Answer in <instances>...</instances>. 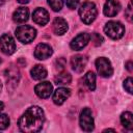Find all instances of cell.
I'll use <instances>...</instances> for the list:
<instances>
[{"label":"cell","instance_id":"6da1fadb","mask_svg":"<svg viewBox=\"0 0 133 133\" xmlns=\"http://www.w3.org/2000/svg\"><path fill=\"white\" fill-rule=\"evenodd\" d=\"M44 122H45L44 110L38 106H32L29 107L19 118L18 126L22 132L34 133V132H38L42 129Z\"/></svg>","mask_w":133,"mask_h":133},{"label":"cell","instance_id":"7a4b0ae2","mask_svg":"<svg viewBox=\"0 0 133 133\" xmlns=\"http://www.w3.org/2000/svg\"><path fill=\"white\" fill-rule=\"evenodd\" d=\"M97 14H98V10H97L96 5L94 2H90V1L84 2L83 4H81V6L79 8V16H80L82 22L87 25L91 24L95 21Z\"/></svg>","mask_w":133,"mask_h":133},{"label":"cell","instance_id":"3957f363","mask_svg":"<svg viewBox=\"0 0 133 133\" xmlns=\"http://www.w3.org/2000/svg\"><path fill=\"white\" fill-rule=\"evenodd\" d=\"M17 38L23 44L31 43L36 36V30L28 25H21L16 29Z\"/></svg>","mask_w":133,"mask_h":133},{"label":"cell","instance_id":"277c9868","mask_svg":"<svg viewBox=\"0 0 133 133\" xmlns=\"http://www.w3.org/2000/svg\"><path fill=\"white\" fill-rule=\"evenodd\" d=\"M105 33L112 39H118L123 37L125 33V27L121 22L117 21H109L104 27Z\"/></svg>","mask_w":133,"mask_h":133},{"label":"cell","instance_id":"5b68a950","mask_svg":"<svg viewBox=\"0 0 133 133\" xmlns=\"http://www.w3.org/2000/svg\"><path fill=\"white\" fill-rule=\"evenodd\" d=\"M79 123H80V127L83 131L85 132H90L94 130L95 128V124H94V118L91 115V111L89 108H83V110L80 113V118H79Z\"/></svg>","mask_w":133,"mask_h":133},{"label":"cell","instance_id":"8992f818","mask_svg":"<svg viewBox=\"0 0 133 133\" xmlns=\"http://www.w3.org/2000/svg\"><path fill=\"white\" fill-rule=\"evenodd\" d=\"M96 68L99 75L104 78H108L113 74L112 65L108 60V58L106 57H99L96 60Z\"/></svg>","mask_w":133,"mask_h":133},{"label":"cell","instance_id":"52a82bcc","mask_svg":"<svg viewBox=\"0 0 133 133\" xmlns=\"http://www.w3.org/2000/svg\"><path fill=\"white\" fill-rule=\"evenodd\" d=\"M5 79H6V84L7 87L9 88H15L20 80V72L15 65H10L8 69L5 71Z\"/></svg>","mask_w":133,"mask_h":133},{"label":"cell","instance_id":"ba28073f","mask_svg":"<svg viewBox=\"0 0 133 133\" xmlns=\"http://www.w3.org/2000/svg\"><path fill=\"white\" fill-rule=\"evenodd\" d=\"M0 49L6 55H11L16 51L15 41L9 34H3L0 36Z\"/></svg>","mask_w":133,"mask_h":133},{"label":"cell","instance_id":"9c48e42d","mask_svg":"<svg viewBox=\"0 0 133 133\" xmlns=\"http://www.w3.org/2000/svg\"><path fill=\"white\" fill-rule=\"evenodd\" d=\"M89 39H90V34H88V33H80L75 38L72 39L70 46H71V48L73 50H81L88 44Z\"/></svg>","mask_w":133,"mask_h":133},{"label":"cell","instance_id":"30bf717a","mask_svg":"<svg viewBox=\"0 0 133 133\" xmlns=\"http://www.w3.org/2000/svg\"><path fill=\"white\" fill-rule=\"evenodd\" d=\"M53 54L52 48L47 44H38L34 49V56L39 60L49 58Z\"/></svg>","mask_w":133,"mask_h":133},{"label":"cell","instance_id":"8fae6325","mask_svg":"<svg viewBox=\"0 0 133 133\" xmlns=\"http://www.w3.org/2000/svg\"><path fill=\"white\" fill-rule=\"evenodd\" d=\"M52 90H53V86L50 82L48 81H45V82H41L38 83L35 87H34V91L35 94L42 98V99H46L48 97H50V95L52 94Z\"/></svg>","mask_w":133,"mask_h":133},{"label":"cell","instance_id":"7c38bea8","mask_svg":"<svg viewBox=\"0 0 133 133\" xmlns=\"http://www.w3.org/2000/svg\"><path fill=\"white\" fill-rule=\"evenodd\" d=\"M121 9V3L118 0H106L104 5V15L107 17H114Z\"/></svg>","mask_w":133,"mask_h":133},{"label":"cell","instance_id":"4fadbf2b","mask_svg":"<svg viewBox=\"0 0 133 133\" xmlns=\"http://www.w3.org/2000/svg\"><path fill=\"white\" fill-rule=\"evenodd\" d=\"M71 96V89L66 87H59L53 94V102L56 105H61Z\"/></svg>","mask_w":133,"mask_h":133},{"label":"cell","instance_id":"5bb4252c","mask_svg":"<svg viewBox=\"0 0 133 133\" xmlns=\"http://www.w3.org/2000/svg\"><path fill=\"white\" fill-rule=\"evenodd\" d=\"M32 19L36 24L44 26L49 22V14L45 8H36L33 11Z\"/></svg>","mask_w":133,"mask_h":133},{"label":"cell","instance_id":"9a60e30c","mask_svg":"<svg viewBox=\"0 0 133 133\" xmlns=\"http://www.w3.org/2000/svg\"><path fill=\"white\" fill-rule=\"evenodd\" d=\"M86 63H87V59L83 55H75L71 58L72 69L77 73H81L86 66Z\"/></svg>","mask_w":133,"mask_h":133},{"label":"cell","instance_id":"2e32d148","mask_svg":"<svg viewBox=\"0 0 133 133\" xmlns=\"http://www.w3.org/2000/svg\"><path fill=\"white\" fill-rule=\"evenodd\" d=\"M53 31L57 35H62L68 31V23L64 19L58 17L53 22Z\"/></svg>","mask_w":133,"mask_h":133},{"label":"cell","instance_id":"e0dca14e","mask_svg":"<svg viewBox=\"0 0 133 133\" xmlns=\"http://www.w3.org/2000/svg\"><path fill=\"white\" fill-rule=\"evenodd\" d=\"M29 17V10L27 7H19L15 10L12 15V19L17 23H24L28 20Z\"/></svg>","mask_w":133,"mask_h":133},{"label":"cell","instance_id":"ac0fdd59","mask_svg":"<svg viewBox=\"0 0 133 133\" xmlns=\"http://www.w3.org/2000/svg\"><path fill=\"white\" fill-rule=\"evenodd\" d=\"M30 73H31V77L34 80H42V79L46 78V76H47V70L42 64H36L35 66H33L31 69Z\"/></svg>","mask_w":133,"mask_h":133},{"label":"cell","instance_id":"d6986e66","mask_svg":"<svg viewBox=\"0 0 133 133\" xmlns=\"http://www.w3.org/2000/svg\"><path fill=\"white\" fill-rule=\"evenodd\" d=\"M121 123L127 130L131 131L133 129V115H132V113L129 111L123 112L121 115Z\"/></svg>","mask_w":133,"mask_h":133},{"label":"cell","instance_id":"ffe728a7","mask_svg":"<svg viewBox=\"0 0 133 133\" xmlns=\"http://www.w3.org/2000/svg\"><path fill=\"white\" fill-rule=\"evenodd\" d=\"M54 81L56 84H60V85H64V84H70L72 81V76L66 73V72H61L58 75L55 76Z\"/></svg>","mask_w":133,"mask_h":133},{"label":"cell","instance_id":"44dd1931","mask_svg":"<svg viewBox=\"0 0 133 133\" xmlns=\"http://www.w3.org/2000/svg\"><path fill=\"white\" fill-rule=\"evenodd\" d=\"M84 81L90 90H95V88H96V75L92 72L86 73V75L84 76Z\"/></svg>","mask_w":133,"mask_h":133},{"label":"cell","instance_id":"7402d4cb","mask_svg":"<svg viewBox=\"0 0 133 133\" xmlns=\"http://www.w3.org/2000/svg\"><path fill=\"white\" fill-rule=\"evenodd\" d=\"M48 3L54 11H59L63 6V0H48Z\"/></svg>","mask_w":133,"mask_h":133},{"label":"cell","instance_id":"603a6c76","mask_svg":"<svg viewBox=\"0 0 133 133\" xmlns=\"http://www.w3.org/2000/svg\"><path fill=\"white\" fill-rule=\"evenodd\" d=\"M9 117L6 114H0V130H4L9 126Z\"/></svg>","mask_w":133,"mask_h":133},{"label":"cell","instance_id":"cb8c5ba5","mask_svg":"<svg viewBox=\"0 0 133 133\" xmlns=\"http://www.w3.org/2000/svg\"><path fill=\"white\" fill-rule=\"evenodd\" d=\"M90 37H91V41H92V43H94L95 46H100L103 43V37L99 33H96L95 32V33H92L90 35Z\"/></svg>","mask_w":133,"mask_h":133},{"label":"cell","instance_id":"d4e9b609","mask_svg":"<svg viewBox=\"0 0 133 133\" xmlns=\"http://www.w3.org/2000/svg\"><path fill=\"white\" fill-rule=\"evenodd\" d=\"M132 85H133V80H132V78L131 77H128L125 81H124V87H125V89L129 92V94H132L133 91V89H132Z\"/></svg>","mask_w":133,"mask_h":133},{"label":"cell","instance_id":"484cf974","mask_svg":"<svg viewBox=\"0 0 133 133\" xmlns=\"http://www.w3.org/2000/svg\"><path fill=\"white\" fill-rule=\"evenodd\" d=\"M125 15H126L127 20H128L129 22H132V17H133V8H132V2H131V1H130V2H129V4H128V7H127V9H126Z\"/></svg>","mask_w":133,"mask_h":133},{"label":"cell","instance_id":"4316f807","mask_svg":"<svg viewBox=\"0 0 133 133\" xmlns=\"http://www.w3.org/2000/svg\"><path fill=\"white\" fill-rule=\"evenodd\" d=\"M65 2L68 7L71 9H75L79 4V0H65Z\"/></svg>","mask_w":133,"mask_h":133},{"label":"cell","instance_id":"83f0119b","mask_svg":"<svg viewBox=\"0 0 133 133\" xmlns=\"http://www.w3.org/2000/svg\"><path fill=\"white\" fill-rule=\"evenodd\" d=\"M55 64H56V68L57 69H59V70H62L64 66H65V64H66V62H65V60H64V58H58L56 61H55Z\"/></svg>","mask_w":133,"mask_h":133},{"label":"cell","instance_id":"f1b7e54d","mask_svg":"<svg viewBox=\"0 0 133 133\" xmlns=\"http://www.w3.org/2000/svg\"><path fill=\"white\" fill-rule=\"evenodd\" d=\"M126 65H127V66H126V68H127V70H128L129 72H132V68H131V66H132V62H131V61H129V62H127V64H126Z\"/></svg>","mask_w":133,"mask_h":133},{"label":"cell","instance_id":"f546056e","mask_svg":"<svg viewBox=\"0 0 133 133\" xmlns=\"http://www.w3.org/2000/svg\"><path fill=\"white\" fill-rule=\"evenodd\" d=\"M18 2L21 3V4H26V3L29 2V0H18Z\"/></svg>","mask_w":133,"mask_h":133},{"label":"cell","instance_id":"4dcf8cb0","mask_svg":"<svg viewBox=\"0 0 133 133\" xmlns=\"http://www.w3.org/2000/svg\"><path fill=\"white\" fill-rule=\"evenodd\" d=\"M3 108H4V104L2 102H0V112L3 110Z\"/></svg>","mask_w":133,"mask_h":133},{"label":"cell","instance_id":"1f68e13d","mask_svg":"<svg viewBox=\"0 0 133 133\" xmlns=\"http://www.w3.org/2000/svg\"><path fill=\"white\" fill-rule=\"evenodd\" d=\"M4 3V0H0V5H2Z\"/></svg>","mask_w":133,"mask_h":133},{"label":"cell","instance_id":"d6a6232c","mask_svg":"<svg viewBox=\"0 0 133 133\" xmlns=\"http://www.w3.org/2000/svg\"><path fill=\"white\" fill-rule=\"evenodd\" d=\"M1 89H2V83H1V81H0V91H1Z\"/></svg>","mask_w":133,"mask_h":133}]
</instances>
